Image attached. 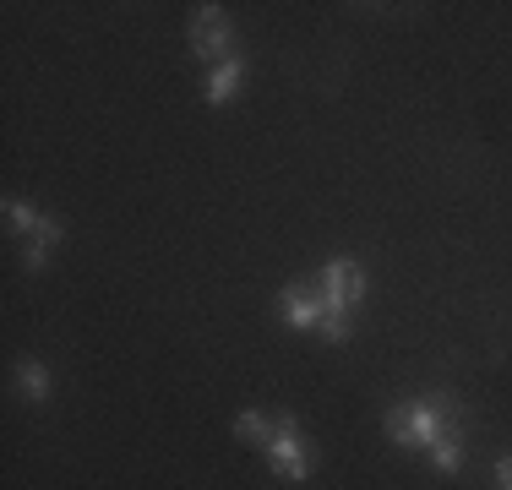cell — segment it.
<instances>
[{"label":"cell","mask_w":512,"mask_h":490,"mask_svg":"<svg viewBox=\"0 0 512 490\" xmlns=\"http://www.w3.org/2000/svg\"><path fill=\"white\" fill-rule=\"evenodd\" d=\"M453 420H458V409H453L447 392H436V398H409V403H393V409H387V436H393L398 447H431Z\"/></svg>","instance_id":"obj_1"},{"label":"cell","mask_w":512,"mask_h":490,"mask_svg":"<svg viewBox=\"0 0 512 490\" xmlns=\"http://www.w3.org/2000/svg\"><path fill=\"white\" fill-rule=\"evenodd\" d=\"M267 463H273V474H284V480H306L311 474V441L300 436L295 420H278L273 425V441H267Z\"/></svg>","instance_id":"obj_2"},{"label":"cell","mask_w":512,"mask_h":490,"mask_svg":"<svg viewBox=\"0 0 512 490\" xmlns=\"http://www.w3.org/2000/svg\"><path fill=\"white\" fill-rule=\"evenodd\" d=\"M322 300H327V311H349V305H360V300H365V273H360V262L333 256V262L322 267Z\"/></svg>","instance_id":"obj_3"},{"label":"cell","mask_w":512,"mask_h":490,"mask_svg":"<svg viewBox=\"0 0 512 490\" xmlns=\"http://www.w3.org/2000/svg\"><path fill=\"white\" fill-rule=\"evenodd\" d=\"M191 49L207 60H218V66L229 60V17L218 6H202L197 17H191Z\"/></svg>","instance_id":"obj_4"},{"label":"cell","mask_w":512,"mask_h":490,"mask_svg":"<svg viewBox=\"0 0 512 490\" xmlns=\"http://www.w3.org/2000/svg\"><path fill=\"white\" fill-rule=\"evenodd\" d=\"M284 322L289 327H316L322 322V311H327V300H322V284H295V289H284Z\"/></svg>","instance_id":"obj_5"},{"label":"cell","mask_w":512,"mask_h":490,"mask_svg":"<svg viewBox=\"0 0 512 490\" xmlns=\"http://www.w3.org/2000/svg\"><path fill=\"white\" fill-rule=\"evenodd\" d=\"M425 452H431V463H436L442 474H458V469H463V420H453V425H447V431L436 436Z\"/></svg>","instance_id":"obj_6"},{"label":"cell","mask_w":512,"mask_h":490,"mask_svg":"<svg viewBox=\"0 0 512 490\" xmlns=\"http://www.w3.org/2000/svg\"><path fill=\"white\" fill-rule=\"evenodd\" d=\"M60 235H66V229H60L55 218H44V213H39V224H33V235H28V251H22L28 273H39V267H44V256H50V245H60Z\"/></svg>","instance_id":"obj_7"},{"label":"cell","mask_w":512,"mask_h":490,"mask_svg":"<svg viewBox=\"0 0 512 490\" xmlns=\"http://www.w3.org/2000/svg\"><path fill=\"white\" fill-rule=\"evenodd\" d=\"M240 71H246V66H240V60L229 55L224 66H218L213 77H207V104H229V93L240 88Z\"/></svg>","instance_id":"obj_8"},{"label":"cell","mask_w":512,"mask_h":490,"mask_svg":"<svg viewBox=\"0 0 512 490\" xmlns=\"http://www.w3.org/2000/svg\"><path fill=\"white\" fill-rule=\"evenodd\" d=\"M17 382H22V392H28L33 403L50 398V371H44L39 360H22V365H17Z\"/></svg>","instance_id":"obj_9"},{"label":"cell","mask_w":512,"mask_h":490,"mask_svg":"<svg viewBox=\"0 0 512 490\" xmlns=\"http://www.w3.org/2000/svg\"><path fill=\"white\" fill-rule=\"evenodd\" d=\"M235 436H240V441H251V447H267V441H273V425H267L256 409H246V414L235 420Z\"/></svg>","instance_id":"obj_10"},{"label":"cell","mask_w":512,"mask_h":490,"mask_svg":"<svg viewBox=\"0 0 512 490\" xmlns=\"http://www.w3.org/2000/svg\"><path fill=\"white\" fill-rule=\"evenodd\" d=\"M6 224H11V235H33L39 213H33L28 202H17V196H6Z\"/></svg>","instance_id":"obj_11"},{"label":"cell","mask_w":512,"mask_h":490,"mask_svg":"<svg viewBox=\"0 0 512 490\" xmlns=\"http://www.w3.org/2000/svg\"><path fill=\"white\" fill-rule=\"evenodd\" d=\"M316 333H322L327 343H344V338H349V316H344V311H322V322H316Z\"/></svg>","instance_id":"obj_12"},{"label":"cell","mask_w":512,"mask_h":490,"mask_svg":"<svg viewBox=\"0 0 512 490\" xmlns=\"http://www.w3.org/2000/svg\"><path fill=\"white\" fill-rule=\"evenodd\" d=\"M496 485H502V490H512V458H502V463H496Z\"/></svg>","instance_id":"obj_13"}]
</instances>
